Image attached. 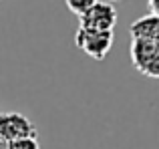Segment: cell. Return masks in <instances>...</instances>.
<instances>
[{
  "label": "cell",
  "instance_id": "obj_4",
  "mask_svg": "<svg viewBox=\"0 0 159 149\" xmlns=\"http://www.w3.org/2000/svg\"><path fill=\"white\" fill-rule=\"evenodd\" d=\"M95 2H97V0H65L66 8H69L75 16H79V18H81L87 10H91V8L95 6Z\"/></svg>",
  "mask_w": 159,
  "mask_h": 149
},
{
  "label": "cell",
  "instance_id": "obj_1",
  "mask_svg": "<svg viewBox=\"0 0 159 149\" xmlns=\"http://www.w3.org/2000/svg\"><path fill=\"white\" fill-rule=\"evenodd\" d=\"M75 44L95 61H103L113 47V30H89L79 26L75 34Z\"/></svg>",
  "mask_w": 159,
  "mask_h": 149
},
{
  "label": "cell",
  "instance_id": "obj_7",
  "mask_svg": "<svg viewBox=\"0 0 159 149\" xmlns=\"http://www.w3.org/2000/svg\"><path fill=\"white\" fill-rule=\"evenodd\" d=\"M0 149H8V141L2 137V135H0Z\"/></svg>",
  "mask_w": 159,
  "mask_h": 149
},
{
  "label": "cell",
  "instance_id": "obj_3",
  "mask_svg": "<svg viewBox=\"0 0 159 149\" xmlns=\"http://www.w3.org/2000/svg\"><path fill=\"white\" fill-rule=\"evenodd\" d=\"M117 24V10L111 2L105 0H97L91 10L79 18V26L89 28V30H113Z\"/></svg>",
  "mask_w": 159,
  "mask_h": 149
},
{
  "label": "cell",
  "instance_id": "obj_6",
  "mask_svg": "<svg viewBox=\"0 0 159 149\" xmlns=\"http://www.w3.org/2000/svg\"><path fill=\"white\" fill-rule=\"evenodd\" d=\"M149 8H151V12L159 18V0H149Z\"/></svg>",
  "mask_w": 159,
  "mask_h": 149
},
{
  "label": "cell",
  "instance_id": "obj_2",
  "mask_svg": "<svg viewBox=\"0 0 159 149\" xmlns=\"http://www.w3.org/2000/svg\"><path fill=\"white\" fill-rule=\"evenodd\" d=\"M36 125L22 113L16 111H8V113H0V135L10 141H18V139L26 137H36Z\"/></svg>",
  "mask_w": 159,
  "mask_h": 149
},
{
  "label": "cell",
  "instance_id": "obj_5",
  "mask_svg": "<svg viewBox=\"0 0 159 149\" xmlns=\"http://www.w3.org/2000/svg\"><path fill=\"white\" fill-rule=\"evenodd\" d=\"M8 149H40V143L36 137H26V139H18V141H10Z\"/></svg>",
  "mask_w": 159,
  "mask_h": 149
},
{
  "label": "cell",
  "instance_id": "obj_8",
  "mask_svg": "<svg viewBox=\"0 0 159 149\" xmlns=\"http://www.w3.org/2000/svg\"><path fill=\"white\" fill-rule=\"evenodd\" d=\"M105 2H111L113 4V2H119V0H105Z\"/></svg>",
  "mask_w": 159,
  "mask_h": 149
}]
</instances>
